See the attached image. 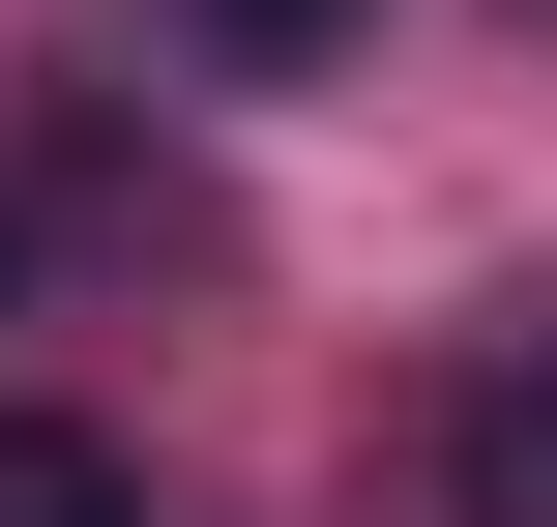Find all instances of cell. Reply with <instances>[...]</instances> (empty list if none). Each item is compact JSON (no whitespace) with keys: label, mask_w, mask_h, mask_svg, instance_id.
Here are the masks:
<instances>
[{"label":"cell","mask_w":557,"mask_h":527,"mask_svg":"<svg viewBox=\"0 0 557 527\" xmlns=\"http://www.w3.org/2000/svg\"><path fill=\"white\" fill-rule=\"evenodd\" d=\"M176 29H206V59H235V88H323V59H352V29H382V0H176Z\"/></svg>","instance_id":"3957f363"},{"label":"cell","mask_w":557,"mask_h":527,"mask_svg":"<svg viewBox=\"0 0 557 527\" xmlns=\"http://www.w3.org/2000/svg\"><path fill=\"white\" fill-rule=\"evenodd\" d=\"M352 527H557V323L441 352V381L352 440Z\"/></svg>","instance_id":"6da1fadb"},{"label":"cell","mask_w":557,"mask_h":527,"mask_svg":"<svg viewBox=\"0 0 557 527\" xmlns=\"http://www.w3.org/2000/svg\"><path fill=\"white\" fill-rule=\"evenodd\" d=\"M0 527H147V469H117L88 411H0Z\"/></svg>","instance_id":"7a4b0ae2"}]
</instances>
